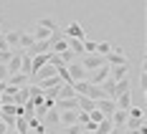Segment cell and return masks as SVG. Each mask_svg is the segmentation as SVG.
<instances>
[{"label":"cell","instance_id":"obj_19","mask_svg":"<svg viewBox=\"0 0 147 134\" xmlns=\"http://www.w3.org/2000/svg\"><path fill=\"white\" fill-rule=\"evenodd\" d=\"M38 28H46V30H53L59 28V23H56V18H51V15H46V18H38Z\"/></svg>","mask_w":147,"mask_h":134},{"label":"cell","instance_id":"obj_35","mask_svg":"<svg viewBox=\"0 0 147 134\" xmlns=\"http://www.w3.org/2000/svg\"><path fill=\"white\" fill-rule=\"evenodd\" d=\"M140 84H142V89H147V68H142V74H140Z\"/></svg>","mask_w":147,"mask_h":134},{"label":"cell","instance_id":"obj_17","mask_svg":"<svg viewBox=\"0 0 147 134\" xmlns=\"http://www.w3.org/2000/svg\"><path fill=\"white\" fill-rule=\"evenodd\" d=\"M3 38H5L8 48H18V41H20V30H8V33H3Z\"/></svg>","mask_w":147,"mask_h":134},{"label":"cell","instance_id":"obj_26","mask_svg":"<svg viewBox=\"0 0 147 134\" xmlns=\"http://www.w3.org/2000/svg\"><path fill=\"white\" fill-rule=\"evenodd\" d=\"M51 51H53V53H63V51H69L66 38H61V41H51Z\"/></svg>","mask_w":147,"mask_h":134},{"label":"cell","instance_id":"obj_3","mask_svg":"<svg viewBox=\"0 0 147 134\" xmlns=\"http://www.w3.org/2000/svg\"><path fill=\"white\" fill-rule=\"evenodd\" d=\"M104 78H109V66H107V63L86 74V81H89V84H94V86H99V84H102Z\"/></svg>","mask_w":147,"mask_h":134},{"label":"cell","instance_id":"obj_2","mask_svg":"<svg viewBox=\"0 0 147 134\" xmlns=\"http://www.w3.org/2000/svg\"><path fill=\"white\" fill-rule=\"evenodd\" d=\"M104 58H107V66H124V63H129V58L122 53V48H117V46H114Z\"/></svg>","mask_w":147,"mask_h":134},{"label":"cell","instance_id":"obj_28","mask_svg":"<svg viewBox=\"0 0 147 134\" xmlns=\"http://www.w3.org/2000/svg\"><path fill=\"white\" fill-rule=\"evenodd\" d=\"M127 117L129 119H145V109L142 106H129L127 109Z\"/></svg>","mask_w":147,"mask_h":134},{"label":"cell","instance_id":"obj_21","mask_svg":"<svg viewBox=\"0 0 147 134\" xmlns=\"http://www.w3.org/2000/svg\"><path fill=\"white\" fill-rule=\"evenodd\" d=\"M43 119L48 121V127H59V109H46V114H43Z\"/></svg>","mask_w":147,"mask_h":134},{"label":"cell","instance_id":"obj_16","mask_svg":"<svg viewBox=\"0 0 147 134\" xmlns=\"http://www.w3.org/2000/svg\"><path fill=\"white\" fill-rule=\"evenodd\" d=\"M124 121H127V111H124V109H117V111L112 114V124H114V129H124Z\"/></svg>","mask_w":147,"mask_h":134},{"label":"cell","instance_id":"obj_27","mask_svg":"<svg viewBox=\"0 0 147 134\" xmlns=\"http://www.w3.org/2000/svg\"><path fill=\"white\" fill-rule=\"evenodd\" d=\"M142 124H145V119H129V117H127V121H124V129H127V132H137Z\"/></svg>","mask_w":147,"mask_h":134},{"label":"cell","instance_id":"obj_18","mask_svg":"<svg viewBox=\"0 0 147 134\" xmlns=\"http://www.w3.org/2000/svg\"><path fill=\"white\" fill-rule=\"evenodd\" d=\"M84 96H89L91 101H99V99H107L104 96V91H102V86H94V84H89V89H86V94Z\"/></svg>","mask_w":147,"mask_h":134},{"label":"cell","instance_id":"obj_14","mask_svg":"<svg viewBox=\"0 0 147 134\" xmlns=\"http://www.w3.org/2000/svg\"><path fill=\"white\" fill-rule=\"evenodd\" d=\"M76 114H79V111H59V124L61 127H71V124H76Z\"/></svg>","mask_w":147,"mask_h":134},{"label":"cell","instance_id":"obj_39","mask_svg":"<svg viewBox=\"0 0 147 134\" xmlns=\"http://www.w3.org/2000/svg\"><path fill=\"white\" fill-rule=\"evenodd\" d=\"M5 134H18V132H15V129H8V132H5Z\"/></svg>","mask_w":147,"mask_h":134},{"label":"cell","instance_id":"obj_30","mask_svg":"<svg viewBox=\"0 0 147 134\" xmlns=\"http://www.w3.org/2000/svg\"><path fill=\"white\" fill-rule=\"evenodd\" d=\"M102 119H104V114L99 111V109H91V111H89V121H94V124H99Z\"/></svg>","mask_w":147,"mask_h":134},{"label":"cell","instance_id":"obj_20","mask_svg":"<svg viewBox=\"0 0 147 134\" xmlns=\"http://www.w3.org/2000/svg\"><path fill=\"white\" fill-rule=\"evenodd\" d=\"M96 101H91L89 96H76V106H79V111H91Z\"/></svg>","mask_w":147,"mask_h":134},{"label":"cell","instance_id":"obj_40","mask_svg":"<svg viewBox=\"0 0 147 134\" xmlns=\"http://www.w3.org/2000/svg\"><path fill=\"white\" fill-rule=\"evenodd\" d=\"M81 134H91V132H86V129H81Z\"/></svg>","mask_w":147,"mask_h":134},{"label":"cell","instance_id":"obj_23","mask_svg":"<svg viewBox=\"0 0 147 134\" xmlns=\"http://www.w3.org/2000/svg\"><path fill=\"white\" fill-rule=\"evenodd\" d=\"M33 43H36L33 33H23V30H20V41H18V48H30Z\"/></svg>","mask_w":147,"mask_h":134},{"label":"cell","instance_id":"obj_25","mask_svg":"<svg viewBox=\"0 0 147 134\" xmlns=\"http://www.w3.org/2000/svg\"><path fill=\"white\" fill-rule=\"evenodd\" d=\"M33 38H36V41H51V38H53V33H51V30H46V28H36V30H33Z\"/></svg>","mask_w":147,"mask_h":134},{"label":"cell","instance_id":"obj_36","mask_svg":"<svg viewBox=\"0 0 147 134\" xmlns=\"http://www.w3.org/2000/svg\"><path fill=\"white\" fill-rule=\"evenodd\" d=\"M0 81H8V68L0 63Z\"/></svg>","mask_w":147,"mask_h":134},{"label":"cell","instance_id":"obj_22","mask_svg":"<svg viewBox=\"0 0 147 134\" xmlns=\"http://www.w3.org/2000/svg\"><path fill=\"white\" fill-rule=\"evenodd\" d=\"M112 129H114V124H112V119H102L99 124H96V129H94L91 134H109Z\"/></svg>","mask_w":147,"mask_h":134},{"label":"cell","instance_id":"obj_38","mask_svg":"<svg viewBox=\"0 0 147 134\" xmlns=\"http://www.w3.org/2000/svg\"><path fill=\"white\" fill-rule=\"evenodd\" d=\"M46 134H61V132H56V129H48V132H46Z\"/></svg>","mask_w":147,"mask_h":134},{"label":"cell","instance_id":"obj_1","mask_svg":"<svg viewBox=\"0 0 147 134\" xmlns=\"http://www.w3.org/2000/svg\"><path fill=\"white\" fill-rule=\"evenodd\" d=\"M79 63L86 68V74H89V71H94V68L104 66V63H107V58H104V56H99V53H84V58L79 61Z\"/></svg>","mask_w":147,"mask_h":134},{"label":"cell","instance_id":"obj_34","mask_svg":"<svg viewBox=\"0 0 147 134\" xmlns=\"http://www.w3.org/2000/svg\"><path fill=\"white\" fill-rule=\"evenodd\" d=\"M81 124H71V127H66V134H81Z\"/></svg>","mask_w":147,"mask_h":134},{"label":"cell","instance_id":"obj_4","mask_svg":"<svg viewBox=\"0 0 147 134\" xmlns=\"http://www.w3.org/2000/svg\"><path fill=\"white\" fill-rule=\"evenodd\" d=\"M66 71H69V78H71V81H84V78H86V68H84L79 61L66 63Z\"/></svg>","mask_w":147,"mask_h":134},{"label":"cell","instance_id":"obj_15","mask_svg":"<svg viewBox=\"0 0 147 134\" xmlns=\"http://www.w3.org/2000/svg\"><path fill=\"white\" fill-rule=\"evenodd\" d=\"M66 43H69V51H71V53L84 56V41H81V38H66Z\"/></svg>","mask_w":147,"mask_h":134},{"label":"cell","instance_id":"obj_41","mask_svg":"<svg viewBox=\"0 0 147 134\" xmlns=\"http://www.w3.org/2000/svg\"><path fill=\"white\" fill-rule=\"evenodd\" d=\"M0 36H3V25H0Z\"/></svg>","mask_w":147,"mask_h":134},{"label":"cell","instance_id":"obj_11","mask_svg":"<svg viewBox=\"0 0 147 134\" xmlns=\"http://www.w3.org/2000/svg\"><path fill=\"white\" fill-rule=\"evenodd\" d=\"M48 53H51V51H48ZM48 53H38V56H30V76L36 74L41 66H46V63H48Z\"/></svg>","mask_w":147,"mask_h":134},{"label":"cell","instance_id":"obj_29","mask_svg":"<svg viewBox=\"0 0 147 134\" xmlns=\"http://www.w3.org/2000/svg\"><path fill=\"white\" fill-rule=\"evenodd\" d=\"M109 51H112V46L107 43V41H102V43H96V51H94V53H99V56H107Z\"/></svg>","mask_w":147,"mask_h":134},{"label":"cell","instance_id":"obj_32","mask_svg":"<svg viewBox=\"0 0 147 134\" xmlns=\"http://www.w3.org/2000/svg\"><path fill=\"white\" fill-rule=\"evenodd\" d=\"M61 61L63 63H71V61H76V53H71V51H63V53H59Z\"/></svg>","mask_w":147,"mask_h":134},{"label":"cell","instance_id":"obj_9","mask_svg":"<svg viewBox=\"0 0 147 134\" xmlns=\"http://www.w3.org/2000/svg\"><path fill=\"white\" fill-rule=\"evenodd\" d=\"M124 91H132V78H129V76L114 81V96H112V99H117L119 94H124Z\"/></svg>","mask_w":147,"mask_h":134},{"label":"cell","instance_id":"obj_5","mask_svg":"<svg viewBox=\"0 0 147 134\" xmlns=\"http://www.w3.org/2000/svg\"><path fill=\"white\" fill-rule=\"evenodd\" d=\"M94 109H99L104 114V119H112V114L117 111V104H114V99H99L96 104H94Z\"/></svg>","mask_w":147,"mask_h":134},{"label":"cell","instance_id":"obj_24","mask_svg":"<svg viewBox=\"0 0 147 134\" xmlns=\"http://www.w3.org/2000/svg\"><path fill=\"white\" fill-rule=\"evenodd\" d=\"M18 134H28V119L26 117H15V127H13Z\"/></svg>","mask_w":147,"mask_h":134},{"label":"cell","instance_id":"obj_6","mask_svg":"<svg viewBox=\"0 0 147 134\" xmlns=\"http://www.w3.org/2000/svg\"><path fill=\"white\" fill-rule=\"evenodd\" d=\"M84 36H86V33H84V28H81V23H76V20L69 23L66 30H63V38H81V41H86Z\"/></svg>","mask_w":147,"mask_h":134},{"label":"cell","instance_id":"obj_13","mask_svg":"<svg viewBox=\"0 0 147 134\" xmlns=\"http://www.w3.org/2000/svg\"><path fill=\"white\" fill-rule=\"evenodd\" d=\"M114 104H117V109H129L132 106V91H124V94H119L117 99H114Z\"/></svg>","mask_w":147,"mask_h":134},{"label":"cell","instance_id":"obj_33","mask_svg":"<svg viewBox=\"0 0 147 134\" xmlns=\"http://www.w3.org/2000/svg\"><path fill=\"white\" fill-rule=\"evenodd\" d=\"M96 51V43L94 41H84V53H94Z\"/></svg>","mask_w":147,"mask_h":134},{"label":"cell","instance_id":"obj_31","mask_svg":"<svg viewBox=\"0 0 147 134\" xmlns=\"http://www.w3.org/2000/svg\"><path fill=\"white\" fill-rule=\"evenodd\" d=\"M15 51L13 48H5V51H0V63H3V66H5V63H8V61H10V56H13Z\"/></svg>","mask_w":147,"mask_h":134},{"label":"cell","instance_id":"obj_7","mask_svg":"<svg viewBox=\"0 0 147 134\" xmlns=\"http://www.w3.org/2000/svg\"><path fill=\"white\" fill-rule=\"evenodd\" d=\"M20 63H23V53H20V51H15L13 56H10V61L5 63V68H8V76L20 74Z\"/></svg>","mask_w":147,"mask_h":134},{"label":"cell","instance_id":"obj_8","mask_svg":"<svg viewBox=\"0 0 147 134\" xmlns=\"http://www.w3.org/2000/svg\"><path fill=\"white\" fill-rule=\"evenodd\" d=\"M8 86H15V89H20V86H28L30 84V76L26 74H13V76H8V81H5Z\"/></svg>","mask_w":147,"mask_h":134},{"label":"cell","instance_id":"obj_12","mask_svg":"<svg viewBox=\"0 0 147 134\" xmlns=\"http://www.w3.org/2000/svg\"><path fill=\"white\" fill-rule=\"evenodd\" d=\"M124 76H129V63H124V66H109V78H124Z\"/></svg>","mask_w":147,"mask_h":134},{"label":"cell","instance_id":"obj_10","mask_svg":"<svg viewBox=\"0 0 147 134\" xmlns=\"http://www.w3.org/2000/svg\"><path fill=\"white\" fill-rule=\"evenodd\" d=\"M48 51H51V41H36L26 53L28 56H38V53H48Z\"/></svg>","mask_w":147,"mask_h":134},{"label":"cell","instance_id":"obj_37","mask_svg":"<svg viewBox=\"0 0 147 134\" xmlns=\"http://www.w3.org/2000/svg\"><path fill=\"white\" fill-rule=\"evenodd\" d=\"M5 132H8V124H5V121L0 119V134H5Z\"/></svg>","mask_w":147,"mask_h":134}]
</instances>
